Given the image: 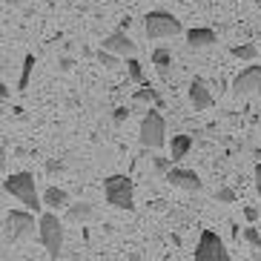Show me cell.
<instances>
[{"mask_svg":"<svg viewBox=\"0 0 261 261\" xmlns=\"http://www.w3.org/2000/svg\"><path fill=\"white\" fill-rule=\"evenodd\" d=\"M43 204L52 210H61L69 204V195H66V190H61V187H49L46 192H43Z\"/></svg>","mask_w":261,"mask_h":261,"instance_id":"cell-16","label":"cell"},{"mask_svg":"<svg viewBox=\"0 0 261 261\" xmlns=\"http://www.w3.org/2000/svg\"><path fill=\"white\" fill-rule=\"evenodd\" d=\"M126 118H129V109H126V107H118L115 112H112V121H115V123H123Z\"/></svg>","mask_w":261,"mask_h":261,"instance_id":"cell-25","label":"cell"},{"mask_svg":"<svg viewBox=\"0 0 261 261\" xmlns=\"http://www.w3.org/2000/svg\"><path fill=\"white\" fill-rule=\"evenodd\" d=\"M255 3H258V6H261V0H255Z\"/></svg>","mask_w":261,"mask_h":261,"instance_id":"cell-33","label":"cell"},{"mask_svg":"<svg viewBox=\"0 0 261 261\" xmlns=\"http://www.w3.org/2000/svg\"><path fill=\"white\" fill-rule=\"evenodd\" d=\"M100 46L109 49V52H115V55H126V58H132V55H135V49H138V46H135V43L129 40V35H126L123 29H118V32H112V35H107Z\"/></svg>","mask_w":261,"mask_h":261,"instance_id":"cell-10","label":"cell"},{"mask_svg":"<svg viewBox=\"0 0 261 261\" xmlns=\"http://www.w3.org/2000/svg\"><path fill=\"white\" fill-rule=\"evenodd\" d=\"M190 103L195 107V112H204V109L213 107V92L207 89V84H204V77H192L190 84Z\"/></svg>","mask_w":261,"mask_h":261,"instance_id":"cell-11","label":"cell"},{"mask_svg":"<svg viewBox=\"0 0 261 261\" xmlns=\"http://www.w3.org/2000/svg\"><path fill=\"white\" fill-rule=\"evenodd\" d=\"M63 169H66V164H63V161H46V172H49V175H61Z\"/></svg>","mask_w":261,"mask_h":261,"instance_id":"cell-24","label":"cell"},{"mask_svg":"<svg viewBox=\"0 0 261 261\" xmlns=\"http://www.w3.org/2000/svg\"><path fill=\"white\" fill-rule=\"evenodd\" d=\"M95 58H98V63L103 66V69H118V66H121V63H118V55L109 52V49H103V46L98 49V55H95Z\"/></svg>","mask_w":261,"mask_h":261,"instance_id":"cell-18","label":"cell"},{"mask_svg":"<svg viewBox=\"0 0 261 261\" xmlns=\"http://www.w3.org/2000/svg\"><path fill=\"white\" fill-rule=\"evenodd\" d=\"M3 190L12 198H17L20 204H26L29 210H35V213H40V207H43L38 198V190H35V175L32 172H12V175H6Z\"/></svg>","mask_w":261,"mask_h":261,"instance_id":"cell-1","label":"cell"},{"mask_svg":"<svg viewBox=\"0 0 261 261\" xmlns=\"http://www.w3.org/2000/svg\"><path fill=\"white\" fill-rule=\"evenodd\" d=\"M35 236V215L23 213V210H12L6 213V238L20 241V238Z\"/></svg>","mask_w":261,"mask_h":261,"instance_id":"cell-7","label":"cell"},{"mask_svg":"<svg viewBox=\"0 0 261 261\" xmlns=\"http://www.w3.org/2000/svg\"><path fill=\"white\" fill-rule=\"evenodd\" d=\"M144 32L149 40H161V38H172L181 32V20L172 12H149L144 17Z\"/></svg>","mask_w":261,"mask_h":261,"instance_id":"cell-4","label":"cell"},{"mask_svg":"<svg viewBox=\"0 0 261 261\" xmlns=\"http://www.w3.org/2000/svg\"><path fill=\"white\" fill-rule=\"evenodd\" d=\"M255 155H258V158H261V146H258V149H255Z\"/></svg>","mask_w":261,"mask_h":261,"instance_id":"cell-32","label":"cell"},{"mask_svg":"<svg viewBox=\"0 0 261 261\" xmlns=\"http://www.w3.org/2000/svg\"><path fill=\"white\" fill-rule=\"evenodd\" d=\"M244 238L255 247V250H261V236H258V230H255V227H247V230H244Z\"/></svg>","mask_w":261,"mask_h":261,"instance_id":"cell-23","label":"cell"},{"mask_svg":"<svg viewBox=\"0 0 261 261\" xmlns=\"http://www.w3.org/2000/svg\"><path fill=\"white\" fill-rule=\"evenodd\" d=\"M32 69H35V55H26L23 58V72H20V81H17V89L23 92L26 86H29V77H32Z\"/></svg>","mask_w":261,"mask_h":261,"instance_id":"cell-17","label":"cell"},{"mask_svg":"<svg viewBox=\"0 0 261 261\" xmlns=\"http://www.w3.org/2000/svg\"><path fill=\"white\" fill-rule=\"evenodd\" d=\"M164 181L178 187V190H187V192L204 190V181L198 178V172H195V169H184V167H169L167 172H164Z\"/></svg>","mask_w":261,"mask_h":261,"instance_id":"cell-8","label":"cell"},{"mask_svg":"<svg viewBox=\"0 0 261 261\" xmlns=\"http://www.w3.org/2000/svg\"><path fill=\"white\" fill-rule=\"evenodd\" d=\"M103 195H107V204H112L115 210H126V213H129V210L135 207L129 175H109L107 181H103Z\"/></svg>","mask_w":261,"mask_h":261,"instance_id":"cell-3","label":"cell"},{"mask_svg":"<svg viewBox=\"0 0 261 261\" xmlns=\"http://www.w3.org/2000/svg\"><path fill=\"white\" fill-rule=\"evenodd\" d=\"M132 100H135V103H161V98H158V92H155L152 86L138 89V92L132 95Z\"/></svg>","mask_w":261,"mask_h":261,"instance_id":"cell-19","label":"cell"},{"mask_svg":"<svg viewBox=\"0 0 261 261\" xmlns=\"http://www.w3.org/2000/svg\"><path fill=\"white\" fill-rule=\"evenodd\" d=\"M3 3H6V6H20L23 0H3Z\"/></svg>","mask_w":261,"mask_h":261,"instance_id":"cell-31","label":"cell"},{"mask_svg":"<svg viewBox=\"0 0 261 261\" xmlns=\"http://www.w3.org/2000/svg\"><path fill=\"white\" fill-rule=\"evenodd\" d=\"M169 161H172V158H152V164H155V169H158V172H167Z\"/></svg>","mask_w":261,"mask_h":261,"instance_id":"cell-26","label":"cell"},{"mask_svg":"<svg viewBox=\"0 0 261 261\" xmlns=\"http://www.w3.org/2000/svg\"><path fill=\"white\" fill-rule=\"evenodd\" d=\"M255 55H258V49H255L253 43H241V46H232V58H238V61H255Z\"/></svg>","mask_w":261,"mask_h":261,"instance_id":"cell-20","label":"cell"},{"mask_svg":"<svg viewBox=\"0 0 261 261\" xmlns=\"http://www.w3.org/2000/svg\"><path fill=\"white\" fill-rule=\"evenodd\" d=\"M215 201H221V204H232V201H236V192H232L230 187H221V190L215 192Z\"/></svg>","mask_w":261,"mask_h":261,"instance_id":"cell-22","label":"cell"},{"mask_svg":"<svg viewBox=\"0 0 261 261\" xmlns=\"http://www.w3.org/2000/svg\"><path fill=\"white\" fill-rule=\"evenodd\" d=\"M244 218H247V221H255V218H258V210H255V207H247V210H244Z\"/></svg>","mask_w":261,"mask_h":261,"instance_id":"cell-29","label":"cell"},{"mask_svg":"<svg viewBox=\"0 0 261 261\" xmlns=\"http://www.w3.org/2000/svg\"><path fill=\"white\" fill-rule=\"evenodd\" d=\"M126 66H129V77H132V81L144 86V84H146V75H144V66H141V61H135V55L126 61Z\"/></svg>","mask_w":261,"mask_h":261,"instance_id":"cell-21","label":"cell"},{"mask_svg":"<svg viewBox=\"0 0 261 261\" xmlns=\"http://www.w3.org/2000/svg\"><path fill=\"white\" fill-rule=\"evenodd\" d=\"M58 66H61V72H72L75 61H72V58H61V63H58Z\"/></svg>","mask_w":261,"mask_h":261,"instance_id":"cell-27","label":"cell"},{"mask_svg":"<svg viewBox=\"0 0 261 261\" xmlns=\"http://www.w3.org/2000/svg\"><path fill=\"white\" fill-rule=\"evenodd\" d=\"M92 218H95V207L86 204V201L66 207V221H72V224H84V221H92Z\"/></svg>","mask_w":261,"mask_h":261,"instance_id":"cell-13","label":"cell"},{"mask_svg":"<svg viewBox=\"0 0 261 261\" xmlns=\"http://www.w3.org/2000/svg\"><path fill=\"white\" fill-rule=\"evenodd\" d=\"M261 89V66H247L236 75L232 81V92L241 98V95H253Z\"/></svg>","mask_w":261,"mask_h":261,"instance_id":"cell-9","label":"cell"},{"mask_svg":"<svg viewBox=\"0 0 261 261\" xmlns=\"http://www.w3.org/2000/svg\"><path fill=\"white\" fill-rule=\"evenodd\" d=\"M195 261H227L230 253H227V247L213 230H204L198 238V247H195Z\"/></svg>","mask_w":261,"mask_h":261,"instance_id":"cell-6","label":"cell"},{"mask_svg":"<svg viewBox=\"0 0 261 261\" xmlns=\"http://www.w3.org/2000/svg\"><path fill=\"white\" fill-rule=\"evenodd\" d=\"M152 63H155V69H158V75L167 81V77H169V66H172V52L164 49V46H158L152 52Z\"/></svg>","mask_w":261,"mask_h":261,"instance_id":"cell-15","label":"cell"},{"mask_svg":"<svg viewBox=\"0 0 261 261\" xmlns=\"http://www.w3.org/2000/svg\"><path fill=\"white\" fill-rule=\"evenodd\" d=\"M215 32L213 29H190L187 32V43H190V49H207V46H213L215 43Z\"/></svg>","mask_w":261,"mask_h":261,"instance_id":"cell-12","label":"cell"},{"mask_svg":"<svg viewBox=\"0 0 261 261\" xmlns=\"http://www.w3.org/2000/svg\"><path fill=\"white\" fill-rule=\"evenodd\" d=\"M38 236H40V244L46 247V253L52 258H58L63 250V224L55 213H43L38 221Z\"/></svg>","mask_w":261,"mask_h":261,"instance_id":"cell-2","label":"cell"},{"mask_svg":"<svg viewBox=\"0 0 261 261\" xmlns=\"http://www.w3.org/2000/svg\"><path fill=\"white\" fill-rule=\"evenodd\" d=\"M0 98H3V100H9V86H6V84L0 86Z\"/></svg>","mask_w":261,"mask_h":261,"instance_id":"cell-30","label":"cell"},{"mask_svg":"<svg viewBox=\"0 0 261 261\" xmlns=\"http://www.w3.org/2000/svg\"><path fill=\"white\" fill-rule=\"evenodd\" d=\"M167 144V123L158 112H146L144 121H141V146L144 149H161Z\"/></svg>","mask_w":261,"mask_h":261,"instance_id":"cell-5","label":"cell"},{"mask_svg":"<svg viewBox=\"0 0 261 261\" xmlns=\"http://www.w3.org/2000/svg\"><path fill=\"white\" fill-rule=\"evenodd\" d=\"M190 149H192V138H190V135H172V146H169V158H172V164L181 161Z\"/></svg>","mask_w":261,"mask_h":261,"instance_id":"cell-14","label":"cell"},{"mask_svg":"<svg viewBox=\"0 0 261 261\" xmlns=\"http://www.w3.org/2000/svg\"><path fill=\"white\" fill-rule=\"evenodd\" d=\"M255 192H258V198H261V164H255Z\"/></svg>","mask_w":261,"mask_h":261,"instance_id":"cell-28","label":"cell"}]
</instances>
